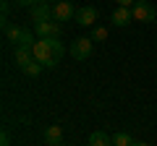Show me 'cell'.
<instances>
[{"label":"cell","instance_id":"d6986e66","mask_svg":"<svg viewBox=\"0 0 157 146\" xmlns=\"http://www.w3.org/2000/svg\"><path fill=\"white\" fill-rule=\"evenodd\" d=\"M134 3H136V0H118V5H123V8H131Z\"/></svg>","mask_w":157,"mask_h":146},{"label":"cell","instance_id":"3957f363","mask_svg":"<svg viewBox=\"0 0 157 146\" xmlns=\"http://www.w3.org/2000/svg\"><path fill=\"white\" fill-rule=\"evenodd\" d=\"M92 45H94V39H92V37H78V39H73L71 42V57L73 60H86V57L92 55Z\"/></svg>","mask_w":157,"mask_h":146},{"label":"cell","instance_id":"8992f818","mask_svg":"<svg viewBox=\"0 0 157 146\" xmlns=\"http://www.w3.org/2000/svg\"><path fill=\"white\" fill-rule=\"evenodd\" d=\"M34 31H37L39 39L60 37V21H37V24H34Z\"/></svg>","mask_w":157,"mask_h":146},{"label":"cell","instance_id":"2e32d148","mask_svg":"<svg viewBox=\"0 0 157 146\" xmlns=\"http://www.w3.org/2000/svg\"><path fill=\"white\" fill-rule=\"evenodd\" d=\"M39 0H16V5H21V8H32V5H37Z\"/></svg>","mask_w":157,"mask_h":146},{"label":"cell","instance_id":"9a60e30c","mask_svg":"<svg viewBox=\"0 0 157 146\" xmlns=\"http://www.w3.org/2000/svg\"><path fill=\"white\" fill-rule=\"evenodd\" d=\"M92 39H94V42H105L107 39V29L105 26H97L94 31H92Z\"/></svg>","mask_w":157,"mask_h":146},{"label":"cell","instance_id":"ac0fdd59","mask_svg":"<svg viewBox=\"0 0 157 146\" xmlns=\"http://www.w3.org/2000/svg\"><path fill=\"white\" fill-rule=\"evenodd\" d=\"M8 11H11V5H8V0H3V3H0V13H3V18L8 16Z\"/></svg>","mask_w":157,"mask_h":146},{"label":"cell","instance_id":"30bf717a","mask_svg":"<svg viewBox=\"0 0 157 146\" xmlns=\"http://www.w3.org/2000/svg\"><path fill=\"white\" fill-rule=\"evenodd\" d=\"M131 21H134V13H131L128 8L118 5L115 11H113V24H115V26H128Z\"/></svg>","mask_w":157,"mask_h":146},{"label":"cell","instance_id":"7c38bea8","mask_svg":"<svg viewBox=\"0 0 157 146\" xmlns=\"http://www.w3.org/2000/svg\"><path fill=\"white\" fill-rule=\"evenodd\" d=\"M89 146H113V138L105 130H94V133L89 136Z\"/></svg>","mask_w":157,"mask_h":146},{"label":"cell","instance_id":"7402d4cb","mask_svg":"<svg viewBox=\"0 0 157 146\" xmlns=\"http://www.w3.org/2000/svg\"><path fill=\"white\" fill-rule=\"evenodd\" d=\"M134 146H149V144H134Z\"/></svg>","mask_w":157,"mask_h":146},{"label":"cell","instance_id":"8fae6325","mask_svg":"<svg viewBox=\"0 0 157 146\" xmlns=\"http://www.w3.org/2000/svg\"><path fill=\"white\" fill-rule=\"evenodd\" d=\"M63 141V128L60 125H47L45 128V144H60Z\"/></svg>","mask_w":157,"mask_h":146},{"label":"cell","instance_id":"5bb4252c","mask_svg":"<svg viewBox=\"0 0 157 146\" xmlns=\"http://www.w3.org/2000/svg\"><path fill=\"white\" fill-rule=\"evenodd\" d=\"M42 68H45V65H42V63L32 60V63H29L26 68H24V73H26V76H39V73H42Z\"/></svg>","mask_w":157,"mask_h":146},{"label":"cell","instance_id":"277c9868","mask_svg":"<svg viewBox=\"0 0 157 146\" xmlns=\"http://www.w3.org/2000/svg\"><path fill=\"white\" fill-rule=\"evenodd\" d=\"M76 5L68 3V0H60L52 5V21H76Z\"/></svg>","mask_w":157,"mask_h":146},{"label":"cell","instance_id":"e0dca14e","mask_svg":"<svg viewBox=\"0 0 157 146\" xmlns=\"http://www.w3.org/2000/svg\"><path fill=\"white\" fill-rule=\"evenodd\" d=\"M0 146H11V138H8V130L0 133Z\"/></svg>","mask_w":157,"mask_h":146},{"label":"cell","instance_id":"ba28073f","mask_svg":"<svg viewBox=\"0 0 157 146\" xmlns=\"http://www.w3.org/2000/svg\"><path fill=\"white\" fill-rule=\"evenodd\" d=\"M34 60V52H32V47H13V63H16L18 68H26L29 63Z\"/></svg>","mask_w":157,"mask_h":146},{"label":"cell","instance_id":"52a82bcc","mask_svg":"<svg viewBox=\"0 0 157 146\" xmlns=\"http://www.w3.org/2000/svg\"><path fill=\"white\" fill-rule=\"evenodd\" d=\"M32 21H52V5L45 3V0H39L37 5H32Z\"/></svg>","mask_w":157,"mask_h":146},{"label":"cell","instance_id":"4fadbf2b","mask_svg":"<svg viewBox=\"0 0 157 146\" xmlns=\"http://www.w3.org/2000/svg\"><path fill=\"white\" fill-rule=\"evenodd\" d=\"M113 146H134V138H131L126 130H118V133L113 136Z\"/></svg>","mask_w":157,"mask_h":146},{"label":"cell","instance_id":"7a4b0ae2","mask_svg":"<svg viewBox=\"0 0 157 146\" xmlns=\"http://www.w3.org/2000/svg\"><path fill=\"white\" fill-rule=\"evenodd\" d=\"M3 31H6V37H8V42H11L13 47H34V34L29 31V29H24V26H11V24L3 18Z\"/></svg>","mask_w":157,"mask_h":146},{"label":"cell","instance_id":"44dd1931","mask_svg":"<svg viewBox=\"0 0 157 146\" xmlns=\"http://www.w3.org/2000/svg\"><path fill=\"white\" fill-rule=\"evenodd\" d=\"M47 146H63V144H47Z\"/></svg>","mask_w":157,"mask_h":146},{"label":"cell","instance_id":"6da1fadb","mask_svg":"<svg viewBox=\"0 0 157 146\" xmlns=\"http://www.w3.org/2000/svg\"><path fill=\"white\" fill-rule=\"evenodd\" d=\"M32 52H34V60L42 63L45 68H55L58 63L63 60V57L50 47V39H37V42H34V47H32Z\"/></svg>","mask_w":157,"mask_h":146},{"label":"cell","instance_id":"9c48e42d","mask_svg":"<svg viewBox=\"0 0 157 146\" xmlns=\"http://www.w3.org/2000/svg\"><path fill=\"white\" fill-rule=\"evenodd\" d=\"M76 21L81 24V26H94V21H97V8H92V5L78 8V13H76Z\"/></svg>","mask_w":157,"mask_h":146},{"label":"cell","instance_id":"ffe728a7","mask_svg":"<svg viewBox=\"0 0 157 146\" xmlns=\"http://www.w3.org/2000/svg\"><path fill=\"white\" fill-rule=\"evenodd\" d=\"M45 3H50V5H55V3H60V0H45Z\"/></svg>","mask_w":157,"mask_h":146},{"label":"cell","instance_id":"5b68a950","mask_svg":"<svg viewBox=\"0 0 157 146\" xmlns=\"http://www.w3.org/2000/svg\"><path fill=\"white\" fill-rule=\"evenodd\" d=\"M131 13H134V21H141V24H152L155 21V8L144 0H136L131 5Z\"/></svg>","mask_w":157,"mask_h":146}]
</instances>
